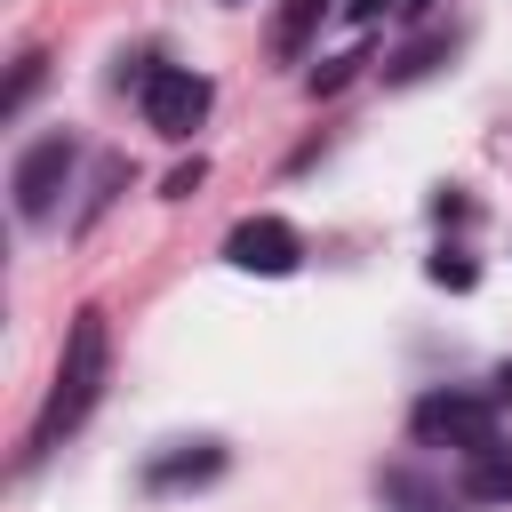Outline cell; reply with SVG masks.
Segmentation results:
<instances>
[{
  "mask_svg": "<svg viewBox=\"0 0 512 512\" xmlns=\"http://www.w3.org/2000/svg\"><path fill=\"white\" fill-rule=\"evenodd\" d=\"M416 440L472 456V448L496 440V400H480V392H432V400H416Z\"/></svg>",
  "mask_w": 512,
  "mask_h": 512,
  "instance_id": "obj_3",
  "label": "cell"
},
{
  "mask_svg": "<svg viewBox=\"0 0 512 512\" xmlns=\"http://www.w3.org/2000/svg\"><path fill=\"white\" fill-rule=\"evenodd\" d=\"M360 64H368V56H360V48H344V56H328V64H320V72H312V96H336V88H344V80H352V72H360Z\"/></svg>",
  "mask_w": 512,
  "mask_h": 512,
  "instance_id": "obj_10",
  "label": "cell"
},
{
  "mask_svg": "<svg viewBox=\"0 0 512 512\" xmlns=\"http://www.w3.org/2000/svg\"><path fill=\"white\" fill-rule=\"evenodd\" d=\"M328 8H336V0H288V16H280V56H296V48L312 40V24H320Z\"/></svg>",
  "mask_w": 512,
  "mask_h": 512,
  "instance_id": "obj_9",
  "label": "cell"
},
{
  "mask_svg": "<svg viewBox=\"0 0 512 512\" xmlns=\"http://www.w3.org/2000/svg\"><path fill=\"white\" fill-rule=\"evenodd\" d=\"M104 360H112V344H104V312H80L72 336H64V368H56V384H48V408H40V424H32V456L56 448L64 432H80V416H88L96 392H104Z\"/></svg>",
  "mask_w": 512,
  "mask_h": 512,
  "instance_id": "obj_1",
  "label": "cell"
},
{
  "mask_svg": "<svg viewBox=\"0 0 512 512\" xmlns=\"http://www.w3.org/2000/svg\"><path fill=\"white\" fill-rule=\"evenodd\" d=\"M464 496L472 504H512V448L504 440H488V448L464 456Z\"/></svg>",
  "mask_w": 512,
  "mask_h": 512,
  "instance_id": "obj_7",
  "label": "cell"
},
{
  "mask_svg": "<svg viewBox=\"0 0 512 512\" xmlns=\"http://www.w3.org/2000/svg\"><path fill=\"white\" fill-rule=\"evenodd\" d=\"M200 176H208V160H184V168L168 176V200H192V192H200Z\"/></svg>",
  "mask_w": 512,
  "mask_h": 512,
  "instance_id": "obj_13",
  "label": "cell"
},
{
  "mask_svg": "<svg viewBox=\"0 0 512 512\" xmlns=\"http://www.w3.org/2000/svg\"><path fill=\"white\" fill-rule=\"evenodd\" d=\"M224 256H232L240 272H264V280H280V272H296L304 240H296L280 216H240V224H232V240H224Z\"/></svg>",
  "mask_w": 512,
  "mask_h": 512,
  "instance_id": "obj_5",
  "label": "cell"
},
{
  "mask_svg": "<svg viewBox=\"0 0 512 512\" xmlns=\"http://www.w3.org/2000/svg\"><path fill=\"white\" fill-rule=\"evenodd\" d=\"M120 80H136L144 128H160V136H192V128L208 120V104H216V88H208L192 64H152V56H136V72H120Z\"/></svg>",
  "mask_w": 512,
  "mask_h": 512,
  "instance_id": "obj_2",
  "label": "cell"
},
{
  "mask_svg": "<svg viewBox=\"0 0 512 512\" xmlns=\"http://www.w3.org/2000/svg\"><path fill=\"white\" fill-rule=\"evenodd\" d=\"M424 272H432L440 288H472V280H480V272H472V256H456V248H440V256H432Z\"/></svg>",
  "mask_w": 512,
  "mask_h": 512,
  "instance_id": "obj_11",
  "label": "cell"
},
{
  "mask_svg": "<svg viewBox=\"0 0 512 512\" xmlns=\"http://www.w3.org/2000/svg\"><path fill=\"white\" fill-rule=\"evenodd\" d=\"M32 88H40V56H24V64H16V88H8V112H24V96H32Z\"/></svg>",
  "mask_w": 512,
  "mask_h": 512,
  "instance_id": "obj_12",
  "label": "cell"
},
{
  "mask_svg": "<svg viewBox=\"0 0 512 512\" xmlns=\"http://www.w3.org/2000/svg\"><path fill=\"white\" fill-rule=\"evenodd\" d=\"M376 488H384V504H392V512H448V488H432V480H424V472H408V464H392Z\"/></svg>",
  "mask_w": 512,
  "mask_h": 512,
  "instance_id": "obj_8",
  "label": "cell"
},
{
  "mask_svg": "<svg viewBox=\"0 0 512 512\" xmlns=\"http://www.w3.org/2000/svg\"><path fill=\"white\" fill-rule=\"evenodd\" d=\"M216 472H224V448H216V440H192V448L160 456V464L144 472V488H200V480H216Z\"/></svg>",
  "mask_w": 512,
  "mask_h": 512,
  "instance_id": "obj_6",
  "label": "cell"
},
{
  "mask_svg": "<svg viewBox=\"0 0 512 512\" xmlns=\"http://www.w3.org/2000/svg\"><path fill=\"white\" fill-rule=\"evenodd\" d=\"M384 8H392V16H400V8H408V0H352V16H360V24H376V16H384Z\"/></svg>",
  "mask_w": 512,
  "mask_h": 512,
  "instance_id": "obj_14",
  "label": "cell"
},
{
  "mask_svg": "<svg viewBox=\"0 0 512 512\" xmlns=\"http://www.w3.org/2000/svg\"><path fill=\"white\" fill-rule=\"evenodd\" d=\"M424 8H432V0H408V8H400V16H424Z\"/></svg>",
  "mask_w": 512,
  "mask_h": 512,
  "instance_id": "obj_16",
  "label": "cell"
},
{
  "mask_svg": "<svg viewBox=\"0 0 512 512\" xmlns=\"http://www.w3.org/2000/svg\"><path fill=\"white\" fill-rule=\"evenodd\" d=\"M64 176H72V136H40V144L16 160V208H24L32 224H40V216H56Z\"/></svg>",
  "mask_w": 512,
  "mask_h": 512,
  "instance_id": "obj_4",
  "label": "cell"
},
{
  "mask_svg": "<svg viewBox=\"0 0 512 512\" xmlns=\"http://www.w3.org/2000/svg\"><path fill=\"white\" fill-rule=\"evenodd\" d=\"M496 400H504V408H512V360H504V368H496Z\"/></svg>",
  "mask_w": 512,
  "mask_h": 512,
  "instance_id": "obj_15",
  "label": "cell"
}]
</instances>
